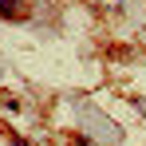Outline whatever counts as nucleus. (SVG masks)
<instances>
[{
    "mask_svg": "<svg viewBox=\"0 0 146 146\" xmlns=\"http://www.w3.org/2000/svg\"><path fill=\"white\" fill-rule=\"evenodd\" d=\"M16 146H28V142H20V138H16Z\"/></svg>",
    "mask_w": 146,
    "mask_h": 146,
    "instance_id": "nucleus-2",
    "label": "nucleus"
},
{
    "mask_svg": "<svg viewBox=\"0 0 146 146\" xmlns=\"http://www.w3.org/2000/svg\"><path fill=\"white\" fill-rule=\"evenodd\" d=\"M16 8H20V0H0V16H16Z\"/></svg>",
    "mask_w": 146,
    "mask_h": 146,
    "instance_id": "nucleus-1",
    "label": "nucleus"
}]
</instances>
